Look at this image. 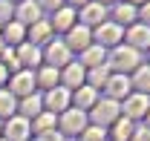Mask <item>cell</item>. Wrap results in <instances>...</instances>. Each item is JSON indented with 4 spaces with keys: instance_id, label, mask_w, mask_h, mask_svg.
Listing matches in <instances>:
<instances>
[{
    "instance_id": "9a60e30c",
    "label": "cell",
    "mask_w": 150,
    "mask_h": 141,
    "mask_svg": "<svg viewBox=\"0 0 150 141\" xmlns=\"http://www.w3.org/2000/svg\"><path fill=\"white\" fill-rule=\"evenodd\" d=\"M124 109H127V118H142V115H147L150 112V104H147V95H130L127 101H124Z\"/></svg>"
},
{
    "instance_id": "836d02e7",
    "label": "cell",
    "mask_w": 150,
    "mask_h": 141,
    "mask_svg": "<svg viewBox=\"0 0 150 141\" xmlns=\"http://www.w3.org/2000/svg\"><path fill=\"white\" fill-rule=\"evenodd\" d=\"M130 141H150V130H136Z\"/></svg>"
},
{
    "instance_id": "484cf974",
    "label": "cell",
    "mask_w": 150,
    "mask_h": 141,
    "mask_svg": "<svg viewBox=\"0 0 150 141\" xmlns=\"http://www.w3.org/2000/svg\"><path fill=\"white\" fill-rule=\"evenodd\" d=\"M130 87H136L142 95H147L150 92V66H139V69H136V78H133Z\"/></svg>"
},
{
    "instance_id": "1f68e13d",
    "label": "cell",
    "mask_w": 150,
    "mask_h": 141,
    "mask_svg": "<svg viewBox=\"0 0 150 141\" xmlns=\"http://www.w3.org/2000/svg\"><path fill=\"white\" fill-rule=\"evenodd\" d=\"M64 0H38V9H49V12H58Z\"/></svg>"
},
{
    "instance_id": "ffe728a7",
    "label": "cell",
    "mask_w": 150,
    "mask_h": 141,
    "mask_svg": "<svg viewBox=\"0 0 150 141\" xmlns=\"http://www.w3.org/2000/svg\"><path fill=\"white\" fill-rule=\"evenodd\" d=\"M81 18H84V26H101L104 23V6L101 3H87Z\"/></svg>"
},
{
    "instance_id": "d6986e66",
    "label": "cell",
    "mask_w": 150,
    "mask_h": 141,
    "mask_svg": "<svg viewBox=\"0 0 150 141\" xmlns=\"http://www.w3.org/2000/svg\"><path fill=\"white\" fill-rule=\"evenodd\" d=\"M26 32H29V43H32V46H38V43L49 40V35H52V26H49V20H38V23H32Z\"/></svg>"
},
{
    "instance_id": "ac0fdd59",
    "label": "cell",
    "mask_w": 150,
    "mask_h": 141,
    "mask_svg": "<svg viewBox=\"0 0 150 141\" xmlns=\"http://www.w3.org/2000/svg\"><path fill=\"white\" fill-rule=\"evenodd\" d=\"M58 81H61V72H58L55 66H40V72L35 75V84H38V87H43L46 92H49V89H55Z\"/></svg>"
},
{
    "instance_id": "d590c367",
    "label": "cell",
    "mask_w": 150,
    "mask_h": 141,
    "mask_svg": "<svg viewBox=\"0 0 150 141\" xmlns=\"http://www.w3.org/2000/svg\"><path fill=\"white\" fill-rule=\"evenodd\" d=\"M6 78H9V69H6V66L0 63V84H6Z\"/></svg>"
},
{
    "instance_id": "4dcf8cb0",
    "label": "cell",
    "mask_w": 150,
    "mask_h": 141,
    "mask_svg": "<svg viewBox=\"0 0 150 141\" xmlns=\"http://www.w3.org/2000/svg\"><path fill=\"white\" fill-rule=\"evenodd\" d=\"M12 15H15V9H12V3H9V0H0V26H6V23H12Z\"/></svg>"
},
{
    "instance_id": "277c9868",
    "label": "cell",
    "mask_w": 150,
    "mask_h": 141,
    "mask_svg": "<svg viewBox=\"0 0 150 141\" xmlns=\"http://www.w3.org/2000/svg\"><path fill=\"white\" fill-rule=\"evenodd\" d=\"M87 130V115L81 112V109H67L64 115H61V135L67 133V135H78V133H84Z\"/></svg>"
},
{
    "instance_id": "60d3db41",
    "label": "cell",
    "mask_w": 150,
    "mask_h": 141,
    "mask_svg": "<svg viewBox=\"0 0 150 141\" xmlns=\"http://www.w3.org/2000/svg\"><path fill=\"white\" fill-rule=\"evenodd\" d=\"M0 138H3V124H0Z\"/></svg>"
},
{
    "instance_id": "5b68a950",
    "label": "cell",
    "mask_w": 150,
    "mask_h": 141,
    "mask_svg": "<svg viewBox=\"0 0 150 141\" xmlns=\"http://www.w3.org/2000/svg\"><path fill=\"white\" fill-rule=\"evenodd\" d=\"M90 37H93V35H90V29H87L84 23H81V26L75 23L72 29L67 32V40H64V43H67V49H69V52H72V49H78V52H87V49L93 46V43H90Z\"/></svg>"
},
{
    "instance_id": "e575fe53",
    "label": "cell",
    "mask_w": 150,
    "mask_h": 141,
    "mask_svg": "<svg viewBox=\"0 0 150 141\" xmlns=\"http://www.w3.org/2000/svg\"><path fill=\"white\" fill-rule=\"evenodd\" d=\"M139 18L144 20V26H150V3H144V6H142V12H139Z\"/></svg>"
},
{
    "instance_id": "cb8c5ba5",
    "label": "cell",
    "mask_w": 150,
    "mask_h": 141,
    "mask_svg": "<svg viewBox=\"0 0 150 141\" xmlns=\"http://www.w3.org/2000/svg\"><path fill=\"white\" fill-rule=\"evenodd\" d=\"M15 109H18V104H15V95L9 92V89H0V118H12L15 115Z\"/></svg>"
},
{
    "instance_id": "603a6c76",
    "label": "cell",
    "mask_w": 150,
    "mask_h": 141,
    "mask_svg": "<svg viewBox=\"0 0 150 141\" xmlns=\"http://www.w3.org/2000/svg\"><path fill=\"white\" fill-rule=\"evenodd\" d=\"M101 63H104V49H101V46H90L87 52H81V66H84V69H87V66L95 69V66H101Z\"/></svg>"
},
{
    "instance_id": "b9f144b4",
    "label": "cell",
    "mask_w": 150,
    "mask_h": 141,
    "mask_svg": "<svg viewBox=\"0 0 150 141\" xmlns=\"http://www.w3.org/2000/svg\"><path fill=\"white\" fill-rule=\"evenodd\" d=\"M147 124H150V112H147Z\"/></svg>"
},
{
    "instance_id": "7a4b0ae2",
    "label": "cell",
    "mask_w": 150,
    "mask_h": 141,
    "mask_svg": "<svg viewBox=\"0 0 150 141\" xmlns=\"http://www.w3.org/2000/svg\"><path fill=\"white\" fill-rule=\"evenodd\" d=\"M69 101H72V95H69V89L67 87H55L46 92V98H43V104H46V112H67L69 109Z\"/></svg>"
},
{
    "instance_id": "ee69618b",
    "label": "cell",
    "mask_w": 150,
    "mask_h": 141,
    "mask_svg": "<svg viewBox=\"0 0 150 141\" xmlns=\"http://www.w3.org/2000/svg\"><path fill=\"white\" fill-rule=\"evenodd\" d=\"M0 29H3V26H0Z\"/></svg>"
},
{
    "instance_id": "f546056e",
    "label": "cell",
    "mask_w": 150,
    "mask_h": 141,
    "mask_svg": "<svg viewBox=\"0 0 150 141\" xmlns=\"http://www.w3.org/2000/svg\"><path fill=\"white\" fill-rule=\"evenodd\" d=\"M107 135H104V130L101 127H87L84 133H81V141H104Z\"/></svg>"
},
{
    "instance_id": "7c38bea8",
    "label": "cell",
    "mask_w": 150,
    "mask_h": 141,
    "mask_svg": "<svg viewBox=\"0 0 150 141\" xmlns=\"http://www.w3.org/2000/svg\"><path fill=\"white\" fill-rule=\"evenodd\" d=\"M15 20H18L20 26H32V23H38L40 18V9H38V3H32V0H23L18 6V12H15Z\"/></svg>"
},
{
    "instance_id": "5bb4252c",
    "label": "cell",
    "mask_w": 150,
    "mask_h": 141,
    "mask_svg": "<svg viewBox=\"0 0 150 141\" xmlns=\"http://www.w3.org/2000/svg\"><path fill=\"white\" fill-rule=\"evenodd\" d=\"M0 32H3V43H6V46H20V43L26 40V26H20L18 20L6 23Z\"/></svg>"
},
{
    "instance_id": "9c48e42d",
    "label": "cell",
    "mask_w": 150,
    "mask_h": 141,
    "mask_svg": "<svg viewBox=\"0 0 150 141\" xmlns=\"http://www.w3.org/2000/svg\"><path fill=\"white\" fill-rule=\"evenodd\" d=\"M15 55H18L20 69L26 66L29 72H32V66H38V63H40V58H43V55H40V49H38V46H32L29 40H23V43L18 46V52H15Z\"/></svg>"
},
{
    "instance_id": "8992f818",
    "label": "cell",
    "mask_w": 150,
    "mask_h": 141,
    "mask_svg": "<svg viewBox=\"0 0 150 141\" xmlns=\"http://www.w3.org/2000/svg\"><path fill=\"white\" fill-rule=\"evenodd\" d=\"M32 89H35V72L20 69V72H15V75H12V87H9V92H12V95L26 98V95H32Z\"/></svg>"
},
{
    "instance_id": "4fadbf2b",
    "label": "cell",
    "mask_w": 150,
    "mask_h": 141,
    "mask_svg": "<svg viewBox=\"0 0 150 141\" xmlns=\"http://www.w3.org/2000/svg\"><path fill=\"white\" fill-rule=\"evenodd\" d=\"M55 18L49 20V26L55 29V32H69L75 26V9H69V6H61L58 12H52Z\"/></svg>"
},
{
    "instance_id": "d6a6232c",
    "label": "cell",
    "mask_w": 150,
    "mask_h": 141,
    "mask_svg": "<svg viewBox=\"0 0 150 141\" xmlns=\"http://www.w3.org/2000/svg\"><path fill=\"white\" fill-rule=\"evenodd\" d=\"M38 141H64V135H61V133H55V130H49V133H40V135H38Z\"/></svg>"
},
{
    "instance_id": "ba28073f",
    "label": "cell",
    "mask_w": 150,
    "mask_h": 141,
    "mask_svg": "<svg viewBox=\"0 0 150 141\" xmlns=\"http://www.w3.org/2000/svg\"><path fill=\"white\" fill-rule=\"evenodd\" d=\"M112 66L118 72L136 69V66H139V52L130 49V46H115V52H112Z\"/></svg>"
},
{
    "instance_id": "f1b7e54d",
    "label": "cell",
    "mask_w": 150,
    "mask_h": 141,
    "mask_svg": "<svg viewBox=\"0 0 150 141\" xmlns=\"http://www.w3.org/2000/svg\"><path fill=\"white\" fill-rule=\"evenodd\" d=\"M136 20V9L127 6V3H121V6H115V23L121 26V23H133Z\"/></svg>"
},
{
    "instance_id": "8d00e7d4",
    "label": "cell",
    "mask_w": 150,
    "mask_h": 141,
    "mask_svg": "<svg viewBox=\"0 0 150 141\" xmlns=\"http://www.w3.org/2000/svg\"><path fill=\"white\" fill-rule=\"evenodd\" d=\"M87 3H90V0H69V9H75V6H81V9H84Z\"/></svg>"
},
{
    "instance_id": "44dd1931",
    "label": "cell",
    "mask_w": 150,
    "mask_h": 141,
    "mask_svg": "<svg viewBox=\"0 0 150 141\" xmlns=\"http://www.w3.org/2000/svg\"><path fill=\"white\" fill-rule=\"evenodd\" d=\"M72 101H75V109H81V112L90 109V106H95V89L93 87H78Z\"/></svg>"
},
{
    "instance_id": "e0dca14e",
    "label": "cell",
    "mask_w": 150,
    "mask_h": 141,
    "mask_svg": "<svg viewBox=\"0 0 150 141\" xmlns=\"http://www.w3.org/2000/svg\"><path fill=\"white\" fill-rule=\"evenodd\" d=\"M18 109H20V112H23L20 118H26V121L32 118V121H35L38 115L43 112V101H40V98H38L35 92H32V95H26V98L20 101V106H18Z\"/></svg>"
},
{
    "instance_id": "7bdbcfd3",
    "label": "cell",
    "mask_w": 150,
    "mask_h": 141,
    "mask_svg": "<svg viewBox=\"0 0 150 141\" xmlns=\"http://www.w3.org/2000/svg\"><path fill=\"white\" fill-rule=\"evenodd\" d=\"M9 3H12V0H9ZM18 3H23V0H18Z\"/></svg>"
},
{
    "instance_id": "3957f363",
    "label": "cell",
    "mask_w": 150,
    "mask_h": 141,
    "mask_svg": "<svg viewBox=\"0 0 150 141\" xmlns=\"http://www.w3.org/2000/svg\"><path fill=\"white\" fill-rule=\"evenodd\" d=\"M93 121H95V127H107V124H115L118 121V104L115 101H101V104H95L93 106Z\"/></svg>"
},
{
    "instance_id": "6da1fadb",
    "label": "cell",
    "mask_w": 150,
    "mask_h": 141,
    "mask_svg": "<svg viewBox=\"0 0 150 141\" xmlns=\"http://www.w3.org/2000/svg\"><path fill=\"white\" fill-rule=\"evenodd\" d=\"M29 133H32V124L20 115H12L3 127V141H29Z\"/></svg>"
},
{
    "instance_id": "ab89813d",
    "label": "cell",
    "mask_w": 150,
    "mask_h": 141,
    "mask_svg": "<svg viewBox=\"0 0 150 141\" xmlns=\"http://www.w3.org/2000/svg\"><path fill=\"white\" fill-rule=\"evenodd\" d=\"M95 3H101V6H104V3H110V0H95Z\"/></svg>"
},
{
    "instance_id": "f6af8a7d",
    "label": "cell",
    "mask_w": 150,
    "mask_h": 141,
    "mask_svg": "<svg viewBox=\"0 0 150 141\" xmlns=\"http://www.w3.org/2000/svg\"><path fill=\"white\" fill-rule=\"evenodd\" d=\"M0 141H3V138H0Z\"/></svg>"
},
{
    "instance_id": "f35d334b",
    "label": "cell",
    "mask_w": 150,
    "mask_h": 141,
    "mask_svg": "<svg viewBox=\"0 0 150 141\" xmlns=\"http://www.w3.org/2000/svg\"><path fill=\"white\" fill-rule=\"evenodd\" d=\"M3 49H6V43H3V37H0V52H3Z\"/></svg>"
},
{
    "instance_id": "74e56055",
    "label": "cell",
    "mask_w": 150,
    "mask_h": 141,
    "mask_svg": "<svg viewBox=\"0 0 150 141\" xmlns=\"http://www.w3.org/2000/svg\"><path fill=\"white\" fill-rule=\"evenodd\" d=\"M127 6H133V3H147V0H124Z\"/></svg>"
},
{
    "instance_id": "4316f807",
    "label": "cell",
    "mask_w": 150,
    "mask_h": 141,
    "mask_svg": "<svg viewBox=\"0 0 150 141\" xmlns=\"http://www.w3.org/2000/svg\"><path fill=\"white\" fill-rule=\"evenodd\" d=\"M112 138H115V141H130L133 138L130 118H118V121H115V127H112Z\"/></svg>"
},
{
    "instance_id": "7402d4cb",
    "label": "cell",
    "mask_w": 150,
    "mask_h": 141,
    "mask_svg": "<svg viewBox=\"0 0 150 141\" xmlns=\"http://www.w3.org/2000/svg\"><path fill=\"white\" fill-rule=\"evenodd\" d=\"M127 40H130V49H147L150 46V29L147 26H133Z\"/></svg>"
},
{
    "instance_id": "30bf717a",
    "label": "cell",
    "mask_w": 150,
    "mask_h": 141,
    "mask_svg": "<svg viewBox=\"0 0 150 141\" xmlns=\"http://www.w3.org/2000/svg\"><path fill=\"white\" fill-rule=\"evenodd\" d=\"M95 37H98V46H115V43L121 40V26L104 20V23L95 29Z\"/></svg>"
},
{
    "instance_id": "d4e9b609",
    "label": "cell",
    "mask_w": 150,
    "mask_h": 141,
    "mask_svg": "<svg viewBox=\"0 0 150 141\" xmlns=\"http://www.w3.org/2000/svg\"><path fill=\"white\" fill-rule=\"evenodd\" d=\"M29 124H32V133H38V135H40V133L55 130V115H52V112H40L35 121H29Z\"/></svg>"
},
{
    "instance_id": "83f0119b",
    "label": "cell",
    "mask_w": 150,
    "mask_h": 141,
    "mask_svg": "<svg viewBox=\"0 0 150 141\" xmlns=\"http://www.w3.org/2000/svg\"><path fill=\"white\" fill-rule=\"evenodd\" d=\"M90 81H93V89L95 87H104V84L110 81V69H107V63H101V66L90 69Z\"/></svg>"
},
{
    "instance_id": "52a82bcc",
    "label": "cell",
    "mask_w": 150,
    "mask_h": 141,
    "mask_svg": "<svg viewBox=\"0 0 150 141\" xmlns=\"http://www.w3.org/2000/svg\"><path fill=\"white\" fill-rule=\"evenodd\" d=\"M69 63V49L64 40H49L46 43V66H67Z\"/></svg>"
},
{
    "instance_id": "8fae6325",
    "label": "cell",
    "mask_w": 150,
    "mask_h": 141,
    "mask_svg": "<svg viewBox=\"0 0 150 141\" xmlns=\"http://www.w3.org/2000/svg\"><path fill=\"white\" fill-rule=\"evenodd\" d=\"M104 89H107V95H110V101H118V98H130V81L124 78V75H112L110 81L104 84Z\"/></svg>"
},
{
    "instance_id": "2e32d148",
    "label": "cell",
    "mask_w": 150,
    "mask_h": 141,
    "mask_svg": "<svg viewBox=\"0 0 150 141\" xmlns=\"http://www.w3.org/2000/svg\"><path fill=\"white\" fill-rule=\"evenodd\" d=\"M84 78H87V69L81 63H67V69H64V84H67V89L84 87Z\"/></svg>"
}]
</instances>
